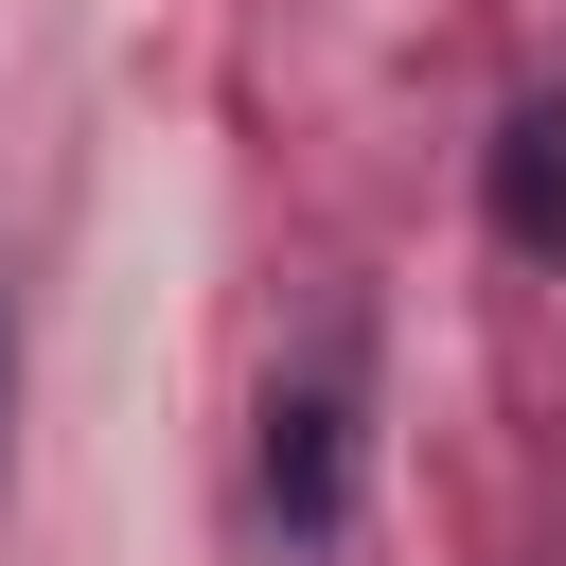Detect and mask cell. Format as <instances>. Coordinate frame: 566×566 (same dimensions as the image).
I'll return each mask as SVG.
<instances>
[{
  "mask_svg": "<svg viewBox=\"0 0 566 566\" xmlns=\"http://www.w3.org/2000/svg\"><path fill=\"white\" fill-rule=\"evenodd\" d=\"M265 513H283V548L354 531V354H318V371L265 389Z\"/></svg>",
  "mask_w": 566,
  "mask_h": 566,
  "instance_id": "1",
  "label": "cell"
},
{
  "mask_svg": "<svg viewBox=\"0 0 566 566\" xmlns=\"http://www.w3.org/2000/svg\"><path fill=\"white\" fill-rule=\"evenodd\" d=\"M478 195H495V248L566 265V106H513V124H495V159H478Z\"/></svg>",
  "mask_w": 566,
  "mask_h": 566,
  "instance_id": "2",
  "label": "cell"
},
{
  "mask_svg": "<svg viewBox=\"0 0 566 566\" xmlns=\"http://www.w3.org/2000/svg\"><path fill=\"white\" fill-rule=\"evenodd\" d=\"M0 371H18V354H0Z\"/></svg>",
  "mask_w": 566,
  "mask_h": 566,
  "instance_id": "3",
  "label": "cell"
}]
</instances>
